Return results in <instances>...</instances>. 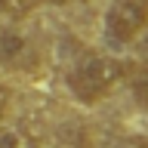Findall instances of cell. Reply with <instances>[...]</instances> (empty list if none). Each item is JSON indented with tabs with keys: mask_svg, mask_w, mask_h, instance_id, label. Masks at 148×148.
<instances>
[{
	"mask_svg": "<svg viewBox=\"0 0 148 148\" xmlns=\"http://www.w3.org/2000/svg\"><path fill=\"white\" fill-rule=\"evenodd\" d=\"M120 77H123V62H117L114 56L86 53L68 71V90L77 102L96 105L120 83Z\"/></svg>",
	"mask_w": 148,
	"mask_h": 148,
	"instance_id": "cell-1",
	"label": "cell"
},
{
	"mask_svg": "<svg viewBox=\"0 0 148 148\" xmlns=\"http://www.w3.org/2000/svg\"><path fill=\"white\" fill-rule=\"evenodd\" d=\"M49 3H56V6H68V3H77V0H49Z\"/></svg>",
	"mask_w": 148,
	"mask_h": 148,
	"instance_id": "cell-8",
	"label": "cell"
},
{
	"mask_svg": "<svg viewBox=\"0 0 148 148\" xmlns=\"http://www.w3.org/2000/svg\"><path fill=\"white\" fill-rule=\"evenodd\" d=\"M130 148H148V139L145 142H136V145H130Z\"/></svg>",
	"mask_w": 148,
	"mask_h": 148,
	"instance_id": "cell-9",
	"label": "cell"
},
{
	"mask_svg": "<svg viewBox=\"0 0 148 148\" xmlns=\"http://www.w3.org/2000/svg\"><path fill=\"white\" fill-rule=\"evenodd\" d=\"M0 148H31V145L25 142V136H22L18 130L0 123Z\"/></svg>",
	"mask_w": 148,
	"mask_h": 148,
	"instance_id": "cell-6",
	"label": "cell"
},
{
	"mask_svg": "<svg viewBox=\"0 0 148 148\" xmlns=\"http://www.w3.org/2000/svg\"><path fill=\"white\" fill-rule=\"evenodd\" d=\"M31 12V0H0V16L6 18H25Z\"/></svg>",
	"mask_w": 148,
	"mask_h": 148,
	"instance_id": "cell-5",
	"label": "cell"
},
{
	"mask_svg": "<svg viewBox=\"0 0 148 148\" xmlns=\"http://www.w3.org/2000/svg\"><path fill=\"white\" fill-rule=\"evenodd\" d=\"M148 25V0H111L105 12V31L111 40L130 43Z\"/></svg>",
	"mask_w": 148,
	"mask_h": 148,
	"instance_id": "cell-2",
	"label": "cell"
},
{
	"mask_svg": "<svg viewBox=\"0 0 148 148\" xmlns=\"http://www.w3.org/2000/svg\"><path fill=\"white\" fill-rule=\"evenodd\" d=\"M25 53V40L18 34H12V31H6V34H0V59H6V62H12L16 56Z\"/></svg>",
	"mask_w": 148,
	"mask_h": 148,
	"instance_id": "cell-4",
	"label": "cell"
},
{
	"mask_svg": "<svg viewBox=\"0 0 148 148\" xmlns=\"http://www.w3.org/2000/svg\"><path fill=\"white\" fill-rule=\"evenodd\" d=\"M130 83V92L136 96L139 105H148V62H130L123 65V77Z\"/></svg>",
	"mask_w": 148,
	"mask_h": 148,
	"instance_id": "cell-3",
	"label": "cell"
},
{
	"mask_svg": "<svg viewBox=\"0 0 148 148\" xmlns=\"http://www.w3.org/2000/svg\"><path fill=\"white\" fill-rule=\"evenodd\" d=\"M136 40H139V56H142V62H148V25L139 31Z\"/></svg>",
	"mask_w": 148,
	"mask_h": 148,
	"instance_id": "cell-7",
	"label": "cell"
}]
</instances>
